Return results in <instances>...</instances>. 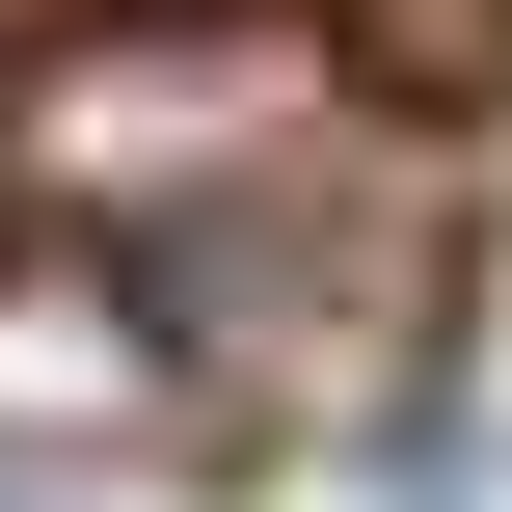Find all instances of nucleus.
Wrapping results in <instances>:
<instances>
[{
  "label": "nucleus",
  "instance_id": "obj_1",
  "mask_svg": "<svg viewBox=\"0 0 512 512\" xmlns=\"http://www.w3.org/2000/svg\"><path fill=\"white\" fill-rule=\"evenodd\" d=\"M27 189H54V216H108V243L216 324V297H270V270H297V216L351 189V81H324L297 27H108V54H54Z\"/></svg>",
  "mask_w": 512,
  "mask_h": 512
},
{
  "label": "nucleus",
  "instance_id": "obj_2",
  "mask_svg": "<svg viewBox=\"0 0 512 512\" xmlns=\"http://www.w3.org/2000/svg\"><path fill=\"white\" fill-rule=\"evenodd\" d=\"M189 378H216V351H162V324H135V297H81V270H27V297H0V459H27V432H81V459H108V432H162Z\"/></svg>",
  "mask_w": 512,
  "mask_h": 512
}]
</instances>
